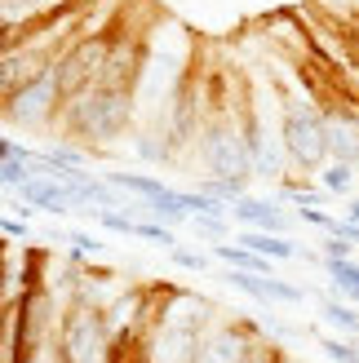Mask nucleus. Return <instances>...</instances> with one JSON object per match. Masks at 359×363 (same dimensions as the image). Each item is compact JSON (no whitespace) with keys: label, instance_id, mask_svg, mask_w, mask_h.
Wrapping results in <instances>:
<instances>
[{"label":"nucleus","instance_id":"23","mask_svg":"<svg viewBox=\"0 0 359 363\" xmlns=\"http://www.w3.org/2000/svg\"><path fill=\"white\" fill-rule=\"evenodd\" d=\"M324 257H350V240H342V235H328V240H324Z\"/></svg>","mask_w":359,"mask_h":363},{"label":"nucleus","instance_id":"17","mask_svg":"<svg viewBox=\"0 0 359 363\" xmlns=\"http://www.w3.org/2000/svg\"><path fill=\"white\" fill-rule=\"evenodd\" d=\"M319 350H324L333 363H359V350L350 346L346 337H319Z\"/></svg>","mask_w":359,"mask_h":363},{"label":"nucleus","instance_id":"1","mask_svg":"<svg viewBox=\"0 0 359 363\" xmlns=\"http://www.w3.org/2000/svg\"><path fill=\"white\" fill-rule=\"evenodd\" d=\"M133 116H138V94L133 89L94 80V84H84L80 94L62 98L58 120H53V133L76 142V147H84V151H94V147H102V142L129 133Z\"/></svg>","mask_w":359,"mask_h":363},{"label":"nucleus","instance_id":"12","mask_svg":"<svg viewBox=\"0 0 359 363\" xmlns=\"http://www.w3.org/2000/svg\"><path fill=\"white\" fill-rule=\"evenodd\" d=\"M133 151L147 160V164H169L173 151H169V142H165V129H142L133 138Z\"/></svg>","mask_w":359,"mask_h":363},{"label":"nucleus","instance_id":"9","mask_svg":"<svg viewBox=\"0 0 359 363\" xmlns=\"http://www.w3.org/2000/svg\"><path fill=\"white\" fill-rule=\"evenodd\" d=\"M213 257H218V262H226L231 270H253V275H275V270H271V262H266L262 252L244 248V244H213Z\"/></svg>","mask_w":359,"mask_h":363},{"label":"nucleus","instance_id":"2","mask_svg":"<svg viewBox=\"0 0 359 363\" xmlns=\"http://www.w3.org/2000/svg\"><path fill=\"white\" fill-rule=\"evenodd\" d=\"M195 155L209 169V177H248V155L236 111H226V102H204V124L195 138Z\"/></svg>","mask_w":359,"mask_h":363},{"label":"nucleus","instance_id":"5","mask_svg":"<svg viewBox=\"0 0 359 363\" xmlns=\"http://www.w3.org/2000/svg\"><path fill=\"white\" fill-rule=\"evenodd\" d=\"M226 217H236V226H244V230H271V235H289V226H293V217L275 199H258L248 191L226 204Z\"/></svg>","mask_w":359,"mask_h":363},{"label":"nucleus","instance_id":"11","mask_svg":"<svg viewBox=\"0 0 359 363\" xmlns=\"http://www.w3.org/2000/svg\"><path fill=\"white\" fill-rule=\"evenodd\" d=\"M319 315H324V323L337 328L342 337L359 333V311H355L350 301H342V297H324V301H319Z\"/></svg>","mask_w":359,"mask_h":363},{"label":"nucleus","instance_id":"18","mask_svg":"<svg viewBox=\"0 0 359 363\" xmlns=\"http://www.w3.org/2000/svg\"><path fill=\"white\" fill-rule=\"evenodd\" d=\"M191 226L200 235H209V240H226V235H231V217H191Z\"/></svg>","mask_w":359,"mask_h":363},{"label":"nucleus","instance_id":"16","mask_svg":"<svg viewBox=\"0 0 359 363\" xmlns=\"http://www.w3.org/2000/svg\"><path fill=\"white\" fill-rule=\"evenodd\" d=\"M58 240L71 244V257H98V252H102V240H98V235H89V230H62Z\"/></svg>","mask_w":359,"mask_h":363},{"label":"nucleus","instance_id":"14","mask_svg":"<svg viewBox=\"0 0 359 363\" xmlns=\"http://www.w3.org/2000/svg\"><path fill=\"white\" fill-rule=\"evenodd\" d=\"M27 177H35V164L23 155H13V160H0V191H18Z\"/></svg>","mask_w":359,"mask_h":363},{"label":"nucleus","instance_id":"3","mask_svg":"<svg viewBox=\"0 0 359 363\" xmlns=\"http://www.w3.org/2000/svg\"><path fill=\"white\" fill-rule=\"evenodd\" d=\"M284 120H280V147L284 160L302 173H315L319 164L328 160L324 147V111L311 102V98H297V94H284Z\"/></svg>","mask_w":359,"mask_h":363},{"label":"nucleus","instance_id":"21","mask_svg":"<svg viewBox=\"0 0 359 363\" xmlns=\"http://www.w3.org/2000/svg\"><path fill=\"white\" fill-rule=\"evenodd\" d=\"M0 235L5 240H27L31 226H27V217H0Z\"/></svg>","mask_w":359,"mask_h":363},{"label":"nucleus","instance_id":"13","mask_svg":"<svg viewBox=\"0 0 359 363\" xmlns=\"http://www.w3.org/2000/svg\"><path fill=\"white\" fill-rule=\"evenodd\" d=\"M200 191L213 195V199H222V204H231V199H240L248 191V177H204Z\"/></svg>","mask_w":359,"mask_h":363},{"label":"nucleus","instance_id":"24","mask_svg":"<svg viewBox=\"0 0 359 363\" xmlns=\"http://www.w3.org/2000/svg\"><path fill=\"white\" fill-rule=\"evenodd\" d=\"M346 222H355V226H359V199H350V204H346Z\"/></svg>","mask_w":359,"mask_h":363},{"label":"nucleus","instance_id":"19","mask_svg":"<svg viewBox=\"0 0 359 363\" xmlns=\"http://www.w3.org/2000/svg\"><path fill=\"white\" fill-rule=\"evenodd\" d=\"M169 252H173V262L182 266V270H195V275H204V270H209V257H204V252H191V248H177V244H173Z\"/></svg>","mask_w":359,"mask_h":363},{"label":"nucleus","instance_id":"6","mask_svg":"<svg viewBox=\"0 0 359 363\" xmlns=\"http://www.w3.org/2000/svg\"><path fill=\"white\" fill-rule=\"evenodd\" d=\"M226 284H236L244 297H253L262 306H302L306 301V293H302L297 284L280 279V275H253V270H231Z\"/></svg>","mask_w":359,"mask_h":363},{"label":"nucleus","instance_id":"20","mask_svg":"<svg viewBox=\"0 0 359 363\" xmlns=\"http://www.w3.org/2000/svg\"><path fill=\"white\" fill-rule=\"evenodd\" d=\"M297 217H302V222H311V226H319V230H333V222H337V217L324 213L319 204H297Z\"/></svg>","mask_w":359,"mask_h":363},{"label":"nucleus","instance_id":"4","mask_svg":"<svg viewBox=\"0 0 359 363\" xmlns=\"http://www.w3.org/2000/svg\"><path fill=\"white\" fill-rule=\"evenodd\" d=\"M58 106H62V94H58V80H53V67H49L0 102V120L23 133H53Z\"/></svg>","mask_w":359,"mask_h":363},{"label":"nucleus","instance_id":"15","mask_svg":"<svg viewBox=\"0 0 359 363\" xmlns=\"http://www.w3.org/2000/svg\"><path fill=\"white\" fill-rule=\"evenodd\" d=\"M129 235H138V240H151V244H165V248H173L177 240H173V226H165V222H138L133 217V226H129Z\"/></svg>","mask_w":359,"mask_h":363},{"label":"nucleus","instance_id":"26","mask_svg":"<svg viewBox=\"0 0 359 363\" xmlns=\"http://www.w3.org/2000/svg\"><path fill=\"white\" fill-rule=\"evenodd\" d=\"M0 195H5V191H0Z\"/></svg>","mask_w":359,"mask_h":363},{"label":"nucleus","instance_id":"10","mask_svg":"<svg viewBox=\"0 0 359 363\" xmlns=\"http://www.w3.org/2000/svg\"><path fill=\"white\" fill-rule=\"evenodd\" d=\"M315 173H319V191H328V195L355 191V164H346V160H324Z\"/></svg>","mask_w":359,"mask_h":363},{"label":"nucleus","instance_id":"25","mask_svg":"<svg viewBox=\"0 0 359 363\" xmlns=\"http://www.w3.org/2000/svg\"><path fill=\"white\" fill-rule=\"evenodd\" d=\"M355 177H359V160H355Z\"/></svg>","mask_w":359,"mask_h":363},{"label":"nucleus","instance_id":"7","mask_svg":"<svg viewBox=\"0 0 359 363\" xmlns=\"http://www.w3.org/2000/svg\"><path fill=\"white\" fill-rule=\"evenodd\" d=\"M18 204H27L31 213H35V208H45V213H76V204H71V191L62 186L58 177H49V173L27 177L23 186H18Z\"/></svg>","mask_w":359,"mask_h":363},{"label":"nucleus","instance_id":"27","mask_svg":"<svg viewBox=\"0 0 359 363\" xmlns=\"http://www.w3.org/2000/svg\"><path fill=\"white\" fill-rule=\"evenodd\" d=\"M355 350H359V346H355Z\"/></svg>","mask_w":359,"mask_h":363},{"label":"nucleus","instance_id":"22","mask_svg":"<svg viewBox=\"0 0 359 363\" xmlns=\"http://www.w3.org/2000/svg\"><path fill=\"white\" fill-rule=\"evenodd\" d=\"M13 155L31 160L35 151H31V147H23V142H13V138H5V133H0V160H13Z\"/></svg>","mask_w":359,"mask_h":363},{"label":"nucleus","instance_id":"8","mask_svg":"<svg viewBox=\"0 0 359 363\" xmlns=\"http://www.w3.org/2000/svg\"><path fill=\"white\" fill-rule=\"evenodd\" d=\"M319 266H324V275L333 284V297L359 306V262L355 257H319Z\"/></svg>","mask_w":359,"mask_h":363}]
</instances>
